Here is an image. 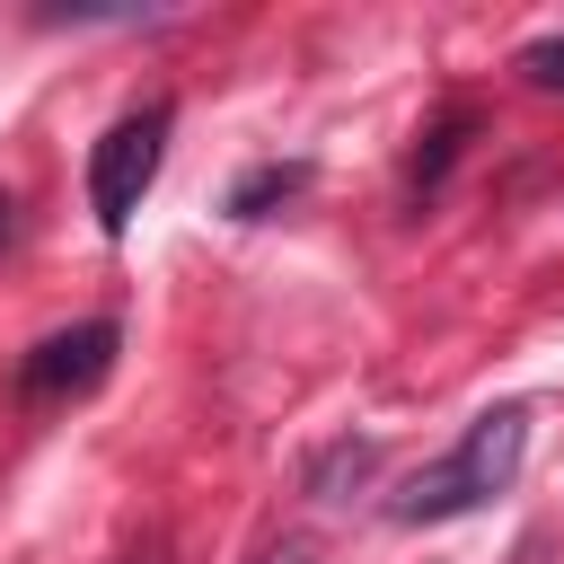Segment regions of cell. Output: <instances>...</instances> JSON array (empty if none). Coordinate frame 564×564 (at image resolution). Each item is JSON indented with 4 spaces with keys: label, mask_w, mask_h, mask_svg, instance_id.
I'll return each mask as SVG.
<instances>
[{
    "label": "cell",
    "mask_w": 564,
    "mask_h": 564,
    "mask_svg": "<svg viewBox=\"0 0 564 564\" xmlns=\"http://www.w3.org/2000/svg\"><path fill=\"white\" fill-rule=\"evenodd\" d=\"M520 458H529V405H485L432 467H414L397 494H388V520L397 529H432V520H458V511H485L494 494L520 485Z\"/></svg>",
    "instance_id": "cell-1"
},
{
    "label": "cell",
    "mask_w": 564,
    "mask_h": 564,
    "mask_svg": "<svg viewBox=\"0 0 564 564\" xmlns=\"http://www.w3.org/2000/svg\"><path fill=\"white\" fill-rule=\"evenodd\" d=\"M167 132H176V106H167V97L132 106V115H115V123L97 132V150H88V212H97L106 238H123L132 212L150 203V185H159V167H167Z\"/></svg>",
    "instance_id": "cell-2"
},
{
    "label": "cell",
    "mask_w": 564,
    "mask_h": 564,
    "mask_svg": "<svg viewBox=\"0 0 564 564\" xmlns=\"http://www.w3.org/2000/svg\"><path fill=\"white\" fill-rule=\"evenodd\" d=\"M115 344H123L115 317H79V326L44 335V344L18 361V397H26V405H70V397H88V388L115 370Z\"/></svg>",
    "instance_id": "cell-3"
},
{
    "label": "cell",
    "mask_w": 564,
    "mask_h": 564,
    "mask_svg": "<svg viewBox=\"0 0 564 564\" xmlns=\"http://www.w3.org/2000/svg\"><path fill=\"white\" fill-rule=\"evenodd\" d=\"M467 132H476V106H449V115H441V123L414 141V167H405V194H414V203H432V194H441V176L458 167Z\"/></svg>",
    "instance_id": "cell-4"
},
{
    "label": "cell",
    "mask_w": 564,
    "mask_h": 564,
    "mask_svg": "<svg viewBox=\"0 0 564 564\" xmlns=\"http://www.w3.org/2000/svg\"><path fill=\"white\" fill-rule=\"evenodd\" d=\"M291 194H308V159H264V167H247V176L229 185V220H264V212H282Z\"/></svg>",
    "instance_id": "cell-5"
},
{
    "label": "cell",
    "mask_w": 564,
    "mask_h": 564,
    "mask_svg": "<svg viewBox=\"0 0 564 564\" xmlns=\"http://www.w3.org/2000/svg\"><path fill=\"white\" fill-rule=\"evenodd\" d=\"M370 467H379V441H335V449L308 458V494L344 502V485H370Z\"/></svg>",
    "instance_id": "cell-6"
},
{
    "label": "cell",
    "mask_w": 564,
    "mask_h": 564,
    "mask_svg": "<svg viewBox=\"0 0 564 564\" xmlns=\"http://www.w3.org/2000/svg\"><path fill=\"white\" fill-rule=\"evenodd\" d=\"M538 97H564V35H538V44H520V62H511Z\"/></svg>",
    "instance_id": "cell-7"
},
{
    "label": "cell",
    "mask_w": 564,
    "mask_h": 564,
    "mask_svg": "<svg viewBox=\"0 0 564 564\" xmlns=\"http://www.w3.org/2000/svg\"><path fill=\"white\" fill-rule=\"evenodd\" d=\"M123 564H159V538H150V546H141V555H123Z\"/></svg>",
    "instance_id": "cell-8"
},
{
    "label": "cell",
    "mask_w": 564,
    "mask_h": 564,
    "mask_svg": "<svg viewBox=\"0 0 564 564\" xmlns=\"http://www.w3.org/2000/svg\"><path fill=\"white\" fill-rule=\"evenodd\" d=\"M0 238H9V194H0Z\"/></svg>",
    "instance_id": "cell-9"
}]
</instances>
